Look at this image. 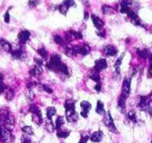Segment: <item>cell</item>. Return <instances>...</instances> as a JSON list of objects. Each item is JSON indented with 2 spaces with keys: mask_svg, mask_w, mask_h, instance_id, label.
I'll return each instance as SVG.
<instances>
[{
  "mask_svg": "<svg viewBox=\"0 0 152 143\" xmlns=\"http://www.w3.org/2000/svg\"><path fill=\"white\" fill-rule=\"evenodd\" d=\"M140 9V4L133 0H123L122 2L120 3V7H119V11L122 14H126L128 15V13L130 12H135L137 13Z\"/></svg>",
  "mask_w": 152,
  "mask_h": 143,
  "instance_id": "obj_1",
  "label": "cell"
},
{
  "mask_svg": "<svg viewBox=\"0 0 152 143\" xmlns=\"http://www.w3.org/2000/svg\"><path fill=\"white\" fill-rule=\"evenodd\" d=\"M137 105L142 111L146 112L148 115L152 116V105L149 103L147 96H137Z\"/></svg>",
  "mask_w": 152,
  "mask_h": 143,
  "instance_id": "obj_2",
  "label": "cell"
},
{
  "mask_svg": "<svg viewBox=\"0 0 152 143\" xmlns=\"http://www.w3.org/2000/svg\"><path fill=\"white\" fill-rule=\"evenodd\" d=\"M61 63H63V62L61 61V57H59V55H53L52 57H50V60H49V63L47 64V67H48L49 70L58 72L59 66H61Z\"/></svg>",
  "mask_w": 152,
  "mask_h": 143,
  "instance_id": "obj_3",
  "label": "cell"
},
{
  "mask_svg": "<svg viewBox=\"0 0 152 143\" xmlns=\"http://www.w3.org/2000/svg\"><path fill=\"white\" fill-rule=\"evenodd\" d=\"M11 55L14 59L20 60V61H25L27 59V53L22 49V47H13L11 51Z\"/></svg>",
  "mask_w": 152,
  "mask_h": 143,
  "instance_id": "obj_4",
  "label": "cell"
},
{
  "mask_svg": "<svg viewBox=\"0 0 152 143\" xmlns=\"http://www.w3.org/2000/svg\"><path fill=\"white\" fill-rule=\"evenodd\" d=\"M102 122L103 124L113 133H117V128H116V125H115V122H114V119L112 118V115L110 113H105L103 115V119H102Z\"/></svg>",
  "mask_w": 152,
  "mask_h": 143,
  "instance_id": "obj_5",
  "label": "cell"
},
{
  "mask_svg": "<svg viewBox=\"0 0 152 143\" xmlns=\"http://www.w3.org/2000/svg\"><path fill=\"white\" fill-rule=\"evenodd\" d=\"M74 55H87L91 52V47L88 44H83L81 46H73L72 47Z\"/></svg>",
  "mask_w": 152,
  "mask_h": 143,
  "instance_id": "obj_6",
  "label": "cell"
},
{
  "mask_svg": "<svg viewBox=\"0 0 152 143\" xmlns=\"http://www.w3.org/2000/svg\"><path fill=\"white\" fill-rule=\"evenodd\" d=\"M2 122H3L4 128H7V130H13L14 126H15V117L10 113L7 117L3 118Z\"/></svg>",
  "mask_w": 152,
  "mask_h": 143,
  "instance_id": "obj_7",
  "label": "cell"
},
{
  "mask_svg": "<svg viewBox=\"0 0 152 143\" xmlns=\"http://www.w3.org/2000/svg\"><path fill=\"white\" fill-rule=\"evenodd\" d=\"M0 140L3 143H12L14 141V136L12 134V130H9L7 128H2V134L0 136Z\"/></svg>",
  "mask_w": 152,
  "mask_h": 143,
  "instance_id": "obj_8",
  "label": "cell"
},
{
  "mask_svg": "<svg viewBox=\"0 0 152 143\" xmlns=\"http://www.w3.org/2000/svg\"><path fill=\"white\" fill-rule=\"evenodd\" d=\"M79 40L83 39V35L79 32H75V30H69L68 32H66V41L68 43L71 42L72 40Z\"/></svg>",
  "mask_w": 152,
  "mask_h": 143,
  "instance_id": "obj_9",
  "label": "cell"
},
{
  "mask_svg": "<svg viewBox=\"0 0 152 143\" xmlns=\"http://www.w3.org/2000/svg\"><path fill=\"white\" fill-rule=\"evenodd\" d=\"M130 78L127 77V78H124L123 80V84H122V93L121 94L124 95L125 97H128L129 94H130Z\"/></svg>",
  "mask_w": 152,
  "mask_h": 143,
  "instance_id": "obj_10",
  "label": "cell"
},
{
  "mask_svg": "<svg viewBox=\"0 0 152 143\" xmlns=\"http://www.w3.org/2000/svg\"><path fill=\"white\" fill-rule=\"evenodd\" d=\"M102 51H103V53L106 57H115L118 53V49L114 45H106V46L103 47Z\"/></svg>",
  "mask_w": 152,
  "mask_h": 143,
  "instance_id": "obj_11",
  "label": "cell"
},
{
  "mask_svg": "<svg viewBox=\"0 0 152 143\" xmlns=\"http://www.w3.org/2000/svg\"><path fill=\"white\" fill-rule=\"evenodd\" d=\"M127 16L129 17V19H130L131 23H132L133 25L144 27V24L141 22V19L139 18V16H137V14L135 13V12H130V13H128V15H127Z\"/></svg>",
  "mask_w": 152,
  "mask_h": 143,
  "instance_id": "obj_12",
  "label": "cell"
},
{
  "mask_svg": "<svg viewBox=\"0 0 152 143\" xmlns=\"http://www.w3.org/2000/svg\"><path fill=\"white\" fill-rule=\"evenodd\" d=\"M30 38V32H28V30H21V32L18 34V41H19V43L21 45L25 44L26 42H27L28 40H29Z\"/></svg>",
  "mask_w": 152,
  "mask_h": 143,
  "instance_id": "obj_13",
  "label": "cell"
},
{
  "mask_svg": "<svg viewBox=\"0 0 152 143\" xmlns=\"http://www.w3.org/2000/svg\"><path fill=\"white\" fill-rule=\"evenodd\" d=\"M106 67H107V62H106V60L99 59V60H97V61L95 62L94 70H96V71L100 72V71H102V70L106 69Z\"/></svg>",
  "mask_w": 152,
  "mask_h": 143,
  "instance_id": "obj_14",
  "label": "cell"
},
{
  "mask_svg": "<svg viewBox=\"0 0 152 143\" xmlns=\"http://www.w3.org/2000/svg\"><path fill=\"white\" fill-rule=\"evenodd\" d=\"M91 18H92V21H93V24L95 25L96 28H98V29H102V28H103L104 22L101 18L97 17L96 15H92Z\"/></svg>",
  "mask_w": 152,
  "mask_h": 143,
  "instance_id": "obj_15",
  "label": "cell"
},
{
  "mask_svg": "<svg viewBox=\"0 0 152 143\" xmlns=\"http://www.w3.org/2000/svg\"><path fill=\"white\" fill-rule=\"evenodd\" d=\"M125 122L129 123H137V115H135V111L133 110H130V111L127 112L126 114V117H125Z\"/></svg>",
  "mask_w": 152,
  "mask_h": 143,
  "instance_id": "obj_16",
  "label": "cell"
},
{
  "mask_svg": "<svg viewBox=\"0 0 152 143\" xmlns=\"http://www.w3.org/2000/svg\"><path fill=\"white\" fill-rule=\"evenodd\" d=\"M102 138H103V133H102L101 130L94 132L93 134L90 136V140H91L92 142H95V143L100 142V141L102 140Z\"/></svg>",
  "mask_w": 152,
  "mask_h": 143,
  "instance_id": "obj_17",
  "label": "cell"
},
{
  "mask_svg": "<svg viewBox=\"0 0 152 143\" xmlns=\"http://www.w3.org/2000/svg\"><path fill=\"white\" fill-rule=\"evenodd\" d=\"M42 73H43V67H41V66L34 65V67L29 70V74L32 77H38V76H40Z\"/></svg>",
  "mask_w": 152,
  "mask_h": 143,
  "instance_id": "obj_18",
  "label": "cell"
},
{
  "mask_svg": "<svg viewBox=\"0 0 152 143\" xmlns=\"http://www.w3.org/2000/svg\"><path fill=\"white\" fill-rule=\"evenodd\" d=\"M126 97L124 95L121 94L118 98V108L121 110L122 113H125V110H126Z\"/></svg>",
  "mask_w": 152,
  "mask_h": 143,
  "instance_id": "obj_19",
  "label": "cell"
},
{
  "mask_svg": "<svg viewBox=\"0 0 152 143\" xmlns=\"http://www.w3.org/2000/svg\"><path fill=\"white\" fill-rule=\"evenodd\" d=\"M44 128L49 133H53L55 130V124L51 119H46L44 121Z\"/></svg>",
  "mask_w": 152,
  "mask_h": 143,
  "instance_id": "obj_20",
  "label": "cell"
},
{
  "mask_svg": "<svg viewBox=\"0 0 152 143\" xmlns=\"http://www.w3.org/2000/svg\"><path fill=\"white\" fill-rule=\"evenodd\" d=\"M0 47H1L4 51H7V52H11L12 48H13L11 43L7 42V41L4 40V39H1V38H0Z\"/></svg>",
  "mask_w": 152,
  "mask_h": 143,
  "instance_id": "obj_21",
  "label": "cell"
},
{
  "mask_svg": "<svg viewBox=\"0 0 152 143\" xmlns=\"http://www.w3.org/2000/svg\"><path fill=\"white\" fill-rule=\"evenodd\" d=\"M137 53L141 59H148L150 57V50L147 48H140V49H137Z\"/></svg>",
  "mask_w": 152,
  "mask_h": 143,
  "instance_id": "obj_22",
  "label": "cell"
},
{
  "mask_svg": "<svg viewBox=\"0 0 152 143\" xmlns=\"http://www.w3.org/2000/svg\"><path fill=\"white\" fill-rule=\"evenodd\" d=\"M90 78H91L92 80H94V82H96L98 84V83H100V73L98 71H96V70H92L91 72H90Z\"/></svg>",
  "mask_w": 152,
  "mask_h": 143,
  "instance_id": "obj_23",
  "label": "cell"
},
{
  "mask_svg": "<svg viewBox=\"0 0 152 143\" xmlns=\"http://www.w3.org/2000/svg\"><path fill=\"white\" fill-rule=\"evenodd\" d=\"M96 112H97V114H100V115H104V114H105V109H104V105L102 101H100V100L97 101Z\"/></svg>",
  "mask_w": 152,
  "mask_h": 143,
  "instance_id": "obj_24",
  "label": "cell"
},
{
  "mask_svg": "<svg viewBox=\"0 0 152 143\" xmlns=\"http://www.w3.org/2000/svg\"><path fill=\"white\" fill-rule=\"evenodd\" d=\"M4 96L7 100H12L14 98V96H15V91L12 88H7L4 92Z\"/></svg>",
  "mask_w": 152,
  "mask_h": 143,
  "instance_id": "obj_25",
  "label": "cell"
},
{
  "mask_svg": "<svg viewBox=\"0 0 152 143\" xmlns=\"http://www.w3.org/2000/svg\"><path fill=\"white\" fill-rule=\"evenodd\" d=\"M64 124H65V118H64L63 116H58V117L56 118V121H55V128L59 130L63 128Z\"/></svg>",
  "mask_w": 152,
  "mask_h": 143,
  "instance_id": "obj_26",
  "label": "cell"
},
{
  "mask_svg": "<svg viewBox=\"0 0 152 143\" xmlns=\"http://www.w3.org/2000/svg\"><path fill=\"white\" fill-rule=\"evenodd\" d=\"M123 57H124V55H121V57L116 61V63H115V70H116V72H115V73L118 74V75L120 74V67H121V64H122Z\"/></svg>",
  "mask_w": 152,
  "mask_h": 143,
  "instance_id": "obj_27",
  "label": "cell"
},
{
  "mask_svg": "<svg viewBox=\"0 0 152 143\" xmlns=\"http://www.w3.org/2000/svg\"><path fill=\"white\" fill-rule=\"evenodd\" d=\"M55 113H56V109H55L54 107H49V108H47V110H46L47 119H51V118H52L53 116L55 115Z\"/></svg>",
  "mask_w": 152,
  "mask_h": 143,
  "instance_id": "obj_28",
  "label": "cell"
},
{
  "mask_svg": "<svg viewBox=\"0 0 152 143\" xmlns=\"http://www.w3.org/2000/svg\"><path fill=\"white\" fill-rule=\"evenodd\" d=\"M102 13H103L104 15H113V14L115 13V10L113 9L112 7H110V5L104 4L103 7H102Z\"/></svg>",
  "mask_w": 152,
  "mask_h": 143,
  "instance_id": "obj_29",
  "label": "cell"
},
{
  "mask_svg": "<svg viewBox=\"0 0 152 143\" xmlns=\"http://www.w3.org/2000/svg\"><path fill=\"white\" fill-rule=\"evenodd\" d=\"M22 132H23L25 135H27V136H31V135H34V130H32V128L31 126H28V125L22 126Z\"/></svg>",
  "mask_w": 152,
  "mask_h": 143,
  "instance_id": "obj_30",
  "label": "cell"
},
{
  "mask_svg": "<svg viewBox=\"0 0 152 143\" xmlns=\"http://www.w3.org/2000/svg\"><path fill=\"white\" fill-rule=\"evenodd\" d=\"M80 107H81V109H83V111L89 112L90 110H91L92 105H91V103H90L89 101L83 100V101H81V102H80Z\"/></svg>",
  "mask_w": 152,
  "mask_h": 143,
  "instance_id": "obj_31",
  "label": "cell"
},
{
  "mask_svg": "<svg viewBox=\"0 0 152 143\" xmlns=\"http://www.w3.org/2000/svg\"><path fill=\"white\" fill-rule=\"evenodd\" d=\"M29 112L32 114V115H42L40 109H39V108L37 107V105H31L29 107Z\"/></svg>",
  "mask_w": 152,
  "mask_h": 143,
  "instance_id": "obj_32",
  "label": "cell"
},
{
  "mask_svg": "<svg viewBox=\"0 0 152 143\" xmlns=\"http://www.w3.org/2000/svg\"><path fill=\"white\" fill-rule=\"evenodd\" d=\"M57 9H58L59 13L63 14V15H67V14H68V11H69V7H68L66 4H64V3H61V4H59Z\"/></svg>",
  "mask_w": 152,
  "mask_h": 143,
  "instance_id": "obj_33",
  "label": "cell"
},
{
  "mask_svg": "<svg viewBox=\"0 0 152 143\" xmlns=\"http://www.w3.org/2000/svg\"><path fill=\"white\" fill-rule=\"evenodd\" d=\"M65 109L69 110V109H75V102L71 99H68L65 101Z\"/></svg>",
  "mask_w": 152,
  "mask_h": 143,
  "instance_id": "obj_34",
  "label": "cell"
},
{
  "mask_svg": "<svg viewBox=\"0 0 152 143\" xmlns=\"http://www.w3.org/2000/svg\"><path fill=\"white\" fill-rule=\"evenodd\" d=\"M57 137L58 138H67L68 136L70 135V132L69 130H59L58 132H57Z\"/></svg>",
  "mask_w": 152,
  "mask_h": 143,
  "instance_id": "obj_35",
  "label": "cell"
},
{
  "mask_svg": "<svg viewBox=\"0 0 152 143\" xmlns=\"http://www.w3.org/2000/svg\"><path fill=\"white\" fill-rule=\"evenodd\" d=\"M53 40H54V42L56 43V44L61 45V46H64V45H65V40H64L61 36H58V35H55V36L53 37Z\"/></svg>",
  "mask_w": 152,
  "mask_h": 143,
  "instance_id": "obj_36",
  "label": "cell"
},
{
  "mask_svg": "<svg viewBox=\"0 0 152 143\" xmlns=\"http://www.w3.org/2000/svg\"><path fill=\"white\" fill-rule=\"evenodd\" d=\"M37 51H38L39 55H41L43 59H46V57H48V52H47V50L44 48V47H41V48H39Z\"/></svg>",
  "mask_w": 152,
  "mask_h": 143,
  "instance_id": "obj_37",
  "label": "cell"
},
{
  "mask_svg": "<svg viewBox=\"0 0 152 143\" xmlns=\"http://www.w3.org/2000/svg\"><path fill=\"white\" fill-rule=\"evenodd\" d=\"M67 120H68V122H70V123H74V122H76L77 120H78V114L74 113L73 115L67 117Z\"/></svg>",
  "mask_w": 152,
  "mask_h": 143,
  "instance_id": "obj_38",
  "label": "cell"
},
{
  "mask_svg": "<svg viewBox=\"0 0 152 143\" xmlns=\"http://www.w3.org/2000/svg\"><path fill=\"white\" fill-rule=\"evenodd\" d=\"M39 86V88L41 89V90H43V91H45V92H47V93H49V94H51V93L53 92L52 91V89L51 88H49L47 85H38Z\"/></svg>",
  "mask_w": 152,
  "mask_h": 143,
  "instance_id": "obj_39",
  "label": "cell"
},
{
  "mask_svg": "<svg viewBox=\"0 0 152 143\" xmlns=\"http://www.w3.org/2000/svg\"><path fill=\"white\" fill-rule=\"evenodd\" d=\"M21 142L22 143H32V141H31V139L29 138V136L24 134L23 136L21 137Z\"/></svg>",
  "mask_w": 152,
  "mask_h": 143,
  "instance_id": "obj_40",
  "label": "cell"
},
{
  "mask_svg": "<svg viewBox=\"0 0 152 143\" xmlns=\"http://www.w3.org/2000/svg\"><path fill=\"white\" fill-rule=\"evenodd\" d=\"M90 139V136L88 134H83L80 137V140H79L78 143H87L88 140Z\"/></svg>",
  "mask_w": 152,
  "mask_h": 143,
  "instance_id": "obj_41",
  "label": "cell"
},
{
  "mask_svg": "<svg viewBox=\"0 0 152 143\" xmlns=\"http://www.w3.org/2000/svg\"><path fill=\"white\" fill-rule=\"evenodd\" d=\"M64 4H66L68 7H75V1L74 0H64Z\"/></svg>",
  "mask_w": 152,
  "mask_h": 143,
  "instance_id": "obj_42",
  "label": "cell"
},
{
  "mask_svg": "<svg viewBox=\"0 0 152 143\" xmlns=\"http://www.w3.org/2000/svg\"><path fill=\"white\" fill-rule=\"evenodd\" d=\"M26 97H27L29 100H31L32 98L34 97V91H32V89H28L27 92H26Z\"/></svg>",
  "mask_w": 152,
  "mask_h": 143,
  "instance_id": "obj_43",
  "label": "cell"
},
{
  "mask_svg": "<svg viewBox=\"0 0 152 143\" xmlns=\"http://www.w3.org/2000/svg\"><path fill=\"white\" fill-rule=\"evenodd\" d=\"M41 0H29V2H28V5H29L30 7H36L37 5L40 3Z\"/></svg>",
  "mask_w": 152,
  "mask_h": 143,
  "instance_id": "obj_44",
  "label": "cell"
},
{
  "mask_svg": "<svg viewBox=\"0 0 152 143\" xmlns=\"http://www.w3.org/2000/svg\"><path fill=\"white\" fill-rule=\"evenodd\" d=\"M7 89V87L3 84V80H0V94H2V93L5 92V90Z\"/></svg>",
  "mask_w": 152,
  "mask_h": 143,
  "instance_id": "obj_45",
  "label": "cell"
},
{
  "mask_svg": "<svg viewBox=\"0 0 152 143\" xmlns=\"http://www.w3.org/2000/svg\"><path fill=\"white\" fill-rule=\"evenodd\" d=\"M38 86V83L34 82V80H31V82H28L27 83V88L28 89H32L34 87Z\"/></svg>",
  "mask_w": 152,
  "mask_h": 143,
  "instance_id": "obj_46",
  "label": "cell"
},
{
  "mask_svg": "<svg viewBox=\"0 0 152 143\" xmlns=\"http://www.w3.org/2000/svg\"><path fill=\"white\" fill-rule=\"evenodd\" d=\"M34 63H36L37 66H41V67H43V65H44V62H43V60L41 59H34Z\"/></svg>",
  "mask_w": 152,
  "mask_h": 143,
  "instance_id": "obj_47",
  "label": "cell"
},
{
  "mask_svg": "<svg viewBox=\"0 0 152 143\" xmlns=\"http://www.w3.org/2000/svg\"><path fill=\"white\" fill-rule=\"evenodd\" d=\"M10 20H11V17H10V14L9 12L4 14V22L5 23H10Z\"/></svg>",
  "mask_w": 152,
  "mask_h": 143,
  "instance_id": "obj_48",
  "label": "cell"
},
{
  "mask_svg": "<svg viewBox=\"0 0 152 143\" xmlns=\"http://www.w3.org/2000/svg\"><path fill=\"white\" fill-rule=\"evenodd\" d=\"M97 35H98V36H99V37H101V38H104V37H105V30H103V29H99V30H98V32H97Z\"/></svg>",
  "mask_w": 152,
  "mask_h": 143,
  "instance_id": "obj_49",
  "label": "cell"
},
{
  "mask_svg": "<svg viewBox=\"0 0 152 143\" xmlns=\"http://www.w3.org/2000/svg\"><path fill=\"white\" fill-rule=\"evenodd\" d=\"M80 2L83 3L85 7H90V0H80Z\"/></svg>",
  "mask_w": 152,
  "mask_h": 143,
  "instance_id": "obj_50",
  "label": "cell"
},
{
  "mask_svg": "<svg viewBox=\"0 0 152 143\" xmlns=\"http://www.w3.org/2000/svg\"><path fill=\"white\" fill-rule=\"evenodd\" d=\"M95 90L97 91V92H100V91H101V85H100V83H98V84L95 86Z\"/></svg>",
  "mask_w": 152,
  "mask_h": 143,
  "instance_id": "obj_51",
  "label": "cell"
},
{
  "mask_svg": "<svg viewBox=\"0 0 152 143\" xmlns=\"http://www.w3.org/2000/svg\"><path fill=\"white\" fill-rule=\"evenodd\" d=\"M80 115H81V116H83V117L87 118V117H88V116H89V112H87V111H81Z\"/></svg>",
  "mask_w": 152,
  "mask_h": 143,
  "instance_id": "obj_52",
  "label": "cell"
},
{
  "mask_svg": "<svg viewBox=\"0 0 152 143\" xmlns=\"http://www.w3.org/2000/svg\"><path fill=\"white\" fill-rule=\"evenodd\" d=\"M148 75H149V77L152 78V65H150V67H149V70H148Z\"/></svg>",
  "mask_w": 152,
  "mask_h": 143,
  "instance_id": "obj_53",
  "label": "cell"
},
{
  "mask_svg": "<svg viewBox=\"0 0 152 143\" xmlns=\"http://www.w3.org/2000/svg\"><path fill=\"white\" fill-rule=\"evenodd\" d=\"M147 97H148V100H149V103H150V105H152V92L150 93V94L148 95Z\"/></svg>",
  "mask_w": 152,
  "mask_h": 143,
  "instance_id": "obj_54",
  "label": "cell"
},
{
  "mask_svg": "<svg viewBox=\"0 0 152 143\" xmlns=\"http://www.w3.org/2000/svg\"><path fill=\"white\" fill-rule=\"evenodd\" d=\"M83 18H85L86 20H87L88 18H89V13H88V12H85V15H83Z\"/></svg>",
  "mask_w": 152,
  "mask_h": 143,
  "instance_id": "obj_55",
  "label": "cell"
},
{
  "mask_svg": "<svg viewBox=\"0 0 152 143\" xmlns=\"http://www.w3.org/2000/svg\"><path fill=\"white\" fill-rule=\"evenodd\" d=\"M137 68H134V69H133V71H132V75L137 74Z\"/></svg>",
  "mask_w": 152,
  "mask_h": 143,
  "instance_id": "obj_56",
  "label": "cell"
},
{
  "mask_svg": "<svg viewBox=\"0 0 152 143\" xmlns=\"http://www.w3.org/2000/svg\"><path fill=\"white\" fill-rule=\"evenodd\" d=\"M149 60H150V65H152V52H151V55H150V57H149Z\"/></svg>",
  "mask_w": 152,
  "mask_h": 143,
  "instance_id": "obj_57",
  "label": "cell"
},
{
  "mask_svg": "<svg viewBox=\"0 0 152 143\" xmlns=\"http://www.w3.org/2000/svg\"><path fill=\"white\" fill-rule=\"evenodd\" d=\"M2 128H1V124H0V136H1V134H2Z\"/></svg>",
  "mask_w": 152,
  "mask_h": 143,
  "instance_id": "obj_58",
  "label": "cell"
},
{
  "mask_svg": "<svg viewBox=\"0 0 152 143\" xmlns=\"http://www.w3.org/2000/svg\"><path fill=\"white\" fill-rule=\"evenodd\" d=\"M0 80H3V75L1 73H0Z\"/></svg>",
  "mask_w": 152,
  "mask_h": 143,
  "instance_id": "obj_59",
  "label": "cell"
},
{
  "mask_svg": "<svg viewBox=\"0 0 152 143\" xmlns=\"http://www.w3.org/2000/svg\"><path fill=\"white\" fill-rule=\"evenodd\" d=\"M151 143H152V140H151Z\"/></svg>",
  "mask_w": 152,
  "mask_h": 143,
  "instance_id": "obj_60",
  "label": "cell"
}]
</instances>
